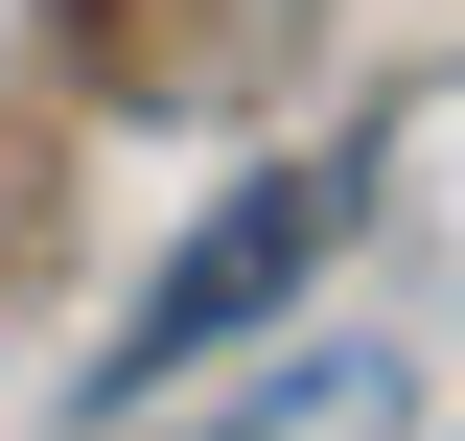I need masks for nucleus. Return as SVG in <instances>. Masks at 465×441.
Wrapping results in <instances>:
<instances>
[{"mask_svg": "<svg viewBox=\"0 0 465 441\" xmlns=\"http://www.w3.org/2000/svg\"><path fill=\"white\" fill-rule=\"evenodd\" d=\"M326 232H349V163H256V186H232V210L163 256V279H140V326H116V395H140V372H210L232 326H280L302 279H326Z\"/></svg>", "mask_w": 465, "mask_h": 441, "instance_id": "nucleus-1", "label": "nucleus"}, {"mask_svg": "<svg viewBox=\"0 0 465 441\" xmlns=\"http://www.w3.org/2000/svg\"><path fill=\"white\" fill-rule=\"evenodd\" d=\"M372 418H396V395H372V372L326 348V372H280V418H256V441H372Z\"/></svg>", "mask_w": 465, "mask_h": 441, "instance_id": "nucleus-2", "label": "nucleus"}]
</instances>
